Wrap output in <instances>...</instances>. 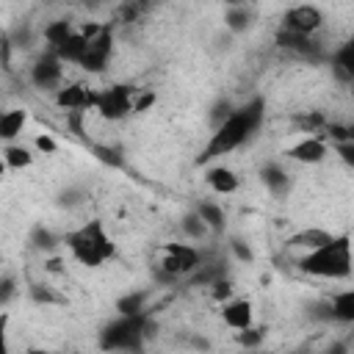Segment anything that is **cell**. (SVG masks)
<instances>
[{"instance_id":"2e32d148","label":"cell","mask_w":354,"mask_h":354,"mask_svg":"<svg viewBox=\"0 0 354 354\" xmlns=\"http://www.w3.org/2000/svg\"><path fill=\"white\" fill-rule=\"evenodd\" d=\"M260 177H263L266 188H268L274 196H282V194L290 191V177H288V171H285L279 163H266L263 171H260Z\"/></svg>"},{"instance_id":"6da1fadb","label":"cell","mask_w":354,"mask_h":354,"mask_svg":"<svg viewBox=\"0 0 354 354\" xmlns=\"http://www.w3.org/2000/svg\"><path fill=\"white\" fill-rule=\"evenodd\" d=\"M266 119V102L260 97H252L249 102H243L241 108H232L210 133L202 155H199V163H210L221 155H230L232 149H238L241 144H246L263 124Z\"/></svg>"},{"instance_id":"9c48e42d","label":"cell","mask_w":354,"mask_h":354,"mask_svg":"<svg viewBox=\"0 0 354 354\" xmlns=\"http://www.w3.org/2000/svg\"><path fill=\"white\" fill-rule=\"evenodd\" d=\"M30 83L41 91H55L64 83V61L47 50L41 58H36V64L30 66Z\"/></svg>"},{"instance_id":"ba28073f","label":"cell","mask_w":354,"mask_h":354,"mask_svg":"<svg viewBox=\"0 0 354 354\" xmlns=\"http://www.w3.org/2000/svg\"><path fill=\"white\" fill-rule=\"evenodd\" d=\"M111 50H113V36H111V28L102 25V30L91 39H86V53L80 58V69L86 72H102L108 66V58H111Z\"/></svg>"},{"instance_id":"8fae6325","label":"cell","mask_w":354,"mask_h":354,"mask_svg":"<svg viewBox=\"0 0 354 354\" xmlns=\"http://www.w3.org/2000/svg\"><path fill=\"white\" fill-rule=\"evenodd\" d=\"M221 321H224V326H230V329H246V326H252V321H254V310H252V301L249 299H227V301H221Z\"/></svg>"},{"instance_id":"603a6c76","label":"cell","mask_w":354,"mask_h":354,"mask_svg":"<svg viewBox=\"0 0 354 354\" xmlns=\"http://www.w3.org/2000/svg\"><path fill=\"white\" fill-rule=\"evenodd\" d=\"M335 72H337V77L340 80H351L354 77V50H351V44H343L337 53H335Z\"/></svg>"},{"instance_id":"7402d4cb","label":"cell","mask_w":354,"mask_h":354,"mask_svg":"<svg viewBox=\"0 0 354 354\" xmlns=\"http://www.w3.org/2000/svg\"><path fill=\"white\" fill-rule=\"evenodd\" d=\"M147 299H149V293H144V290H136V293H124L122 299H116V313H119V315L144 313V310H147Z\"/></svg>"},{"instance_id":"9a60e30c","label":"cell","mask_w":354,"mask_h":354,"mask_svg":"<svg viewBox=\"0 0 354 354\" xmlns=\"http://www.w3.org/2000/svg\"><path fill=\"white\" fill-rule=\"evenodd\" d=\"M25 122H28V113L22 108L0 111V141H14L22 133Z\"/></svg>"},{"instance_id":"f1b7e54d","label":"cell","mask_w":354,"mask_h":354,"mask_svg":"<svg viewBox=\"0 0 354 354\" xmlns=\"http://www.w3.org/2000/svg\"><path fill=\"white\" fill-rule=\"evenodd\" d=\"M94 155H97V160H102V163H108V166H122V163H124V158H122V149H119V147L97 144V147H94Z\"/></svg>"},{"instance_id":"d4e9b609","label":"cell","mask_w":354,"mask_h":354,"mask_svg":"<svg viewBox=\"0 0 354 354\" xmlns=\"http://www.w3.org/2000/svg\"><path fill=\"white\" fill-rule=\"evenodd\" d=\"M69 33H72V22L69 19H55V22H50L44 28V41L50 44V50H55Z\"/></svg>"},{"instance_id":"f546056e","label":"cell","mask_w":354,"mask_h":354,"mask_svg":"<svg viewBox=\"0 0 354 354\" xmlns=\"http://www.w3.org/2000/svg\"><path fill=\"white\" fill-rule=\"evenodd\" d=\"M17 296V277L14 274H0V307H6Z\"/></svg>"},{"instance_id":"30bf717a","label":"cell","mask_w":354,"mask_h":354,"mask_svg":"<svg viewBox=\"0 0 354 354\" xmlns=\"http://www.w3.org/2000/svg\"><path fill=\"white\" fill-rule=\"evenodd\" d=\"M97 100V88H88L83 83H61L55 88V105L61 111H91Z\"/></svg>"},{"instance_id":"1f68e13d","label":"cell","mask_w":354,"mask_h":354,"mask_svg":"<svg viewBox=\"0 0 354 354\" xmlns=\"http://www.w3.org/2000/svg\"><path fill=\"white\" fill-rule=\"evenodd\" d=\"M155 91H136L133 94V113H144L149 105H155Z\"/></svg>"},{"instance_id":"4dcf8cb0","label":"cell","mask_w":354,"mask_h":354,"mask_svg":"<svg viewBox=\"0 0 354 354\" xmlns=\"http://www.w3.org/2000/svg\"><path fill=\"white\" fill-rule=\"evenodd\" d=\"M210 296H213V301H227V299L232 296V282L216 277V279L210 282Z\"/></svg>"},{"instance_id":"8d00e7d4","label":"cell","mask_w":354,"mask_h":354,"mask_svg":"<svg viewBox=\"0 0 354 354\" xmlns=\"http://www.w3.org/2000/svg\"><path fill=\"white\" fill-rule=\"evenodd\" d=\"M0 66L3 69H11V41L6 36L0 39Z\"/></svg>"},{"instance_id":"cb8c5ba5","label":"cell","mask_w":354,"mask_h":354,"mask_svg":"<svg viewBox=\"0 0 354 354\" xmlns=\"http://www.w3.org/2000/svg\"><path fill=\"white\" fill-rule=\"evenodd\" d=\"M313 36H301V33H293V30H285V28H279L277 30V44L279 47H285V50H296V53H307L310 50V41Z\"/></svg>"},{"instance_id":"74e56055","label":"cell","mask_w":354,"mask_h":354,"mask_svg":"<svg viewBox=\"0 0 354 354\" xmlns=\"http://www.w3.org/2000/svg\"><path fill=\"white\" fill-rule=\"evenodd\" d=\"M6 332H8V313H0V354H6Z\"/></svg>"},{"instance_id":"836d02e7","label":"cell","mask_w":354,"mask_h":354,"mask_svg":"<svg viewBox=\"0 0 354 354\" xmlns=\"http://www.w3.org/2000/svg\"><path fill=\"white\" fill-rule=\"evenodd\" d=\"M33 243H36V246H41V249H50V246L55 243V235H53L50 230L36 227V230H33Z\"/></svg>"},{"instance_id":"d6986e66","label":"cell","mask_w":354,"mask_h":354,"mask_svg":"<svg viewBox=\"0 0 354 354\" xmlns=\"http://www.w3.org/2000/svg\"><path fill=\"white\" fill-rule=\"evenodd\" d=\"M224 25H227V30H232V33L249 30V28H252L249 3H246V6H227V11H224Z\"/></svg>"},{"instance_id":"52a82bcc","label":"cell","mask_w":354,"mask_h":354,"mask_svg":"<svg viewBox=\"0 0 354 354\" xmlns=\"http://www.w3.org/2000/svg\"><path fill=\"white\" fill-rule=\"evenodd\" d=\"M285 30H293V33H301V36H313L324 28V11L313 3H299V6H290L285 14H282V25Z\"/></svg>"},{"instance_id":"d590c367","label":"cell","mask_w":354,"mask_h":354,"mask_svg":"<svg viewBox=\"0 0 354 354\" xmlns=\"http://www.w3.org/2000/svg\"><path fill=\"white\" fill-rule=\"evenodd\" d=\"M30 296H33L36 301H44V304H47V301H61L58 296H53V293H50L47 288H41V285H33V288H30Z\"/></svg>"},{"instance_id":"f35d334b","label":"cell","mask_w":354,"mask_h":354,"mask_svg":"<svg viewBox=\"0 0 354 354\" xmlns=\"http://www.w3.org/2000/svg\"><path fill=\"white\" fill-rule=\"evenodd\" d=\"M221 3H224V6H246L249 0H221Z\"/></svg>"},{"instance_id":"4316f807","label":"cell","mask_w":354,"mask_h":354,"mask_svg":"<svg viewBox=\"0 0 354 354\" xmlns=\"http://www.w3.org/2000/svg\"><path fill=\"white\" fill-rule=\"evenodd\" d=\"M266 337V329L263 326H246V329H238V343L243 348H257Z\"/></svg>"},{"instance_id":"ac0fdd59","label":"cell","mask_w":354,"mask_h":354,"mask_svg":"<svg viewBox=\"0 0 354 354\" xmlns=\"http://www.w3.org/2000/svg\"><path fill=\"white\" fill-rule=\"evenodd\" d=\"M329 315L335 321H340V324H351L354 321V290L351 288H346V290H340V293H335L329 299Z\"/></svg>"},{"instance_id":"5bb4252c","label":"cell","mask_w":354,"mask_h":354,"mask_svg":"<svg viewBox=\"0 0 354 354\" xmlns=\"http://www.w3.org/2000/svg\"><path fill=\"white\" fill-rule=\"evenodd\" d=\"M53 53H55L64 64H80V58H83V53H86V36H83L80 30H72Z\"/></svg>"},{"instance_id":"7a4b0ae2","label":"cell","mask_w":354,"mask_h":354,"mask_svg":"<svg viewBox=\"0 0 354 354\" xmlns=\"http://www.w3.org/2000/svg\"><path fill=\"white\" fill-rule=\"evenodd\" d=\"M64 243L72 252V257L86 268H100L102 263H108L116 254V246H113V241L105 232V224L100 218H91V221L80 224L77 230L66 232Z\"/></svg>"},{"instance_id":"ffe728a7","label":"cell","mask_w":354,"mask_h":354,"mask_svg":"<svg viewBox=\"0 0 354 354\" xmlns=\"http://www.w3.org/2000/svg\"><path fill=\"white\" fill-rule=\"evenodd\" d=\"M33 152L28 149V147H22V144H8L6 149H3V160H6V166L8 169H28L30 163H33Z\"/></svg>"},{"instance_id":"7c38bea8","label":"cell","mask_w":354,"mask_h":354,"mask_svg":"<svg viewBox=\"0 0 354 354\" xmlns=\"http://www.w3.org/2000/svg\"><path fill=\"white\" fill-rule=\"evenodd\" d=\"M326 152H329V147H326L324 138L307 136V138L296 141V144L288 149V158L296 160V163H321V160L326 158Z\"/></svg>"},{"instance_id":"5b68a950","label":"cell","mask_w":354,"mask_h":354,"mask_svg":"<svg viewBox=\"0 0 354 354\" xmlns=\"http://www.w3.org/2000/svg\"><path fill=\"white\" fill-rule=\"evenodd\" d=\"M202 266V252L191 243H166L160 249V274L166 279H180Z\"/></svg>"},{"instance_id":"d6a6232c","label":"cell","mask_w":354,"mask_h":354,"mask_svg":"<svg viewBox=\"0 0 354 354\" xmlns=\"http://www.w3.org/2000/svg\"><path fill=\"white\" fill-rule=\"evenodd\" d=\"M33 147H36V152H41V155H55V152H58V141H55L50 133H41V136H36Z\"/></svg>"},{"instance_id":"277c9868","label":"cell","mask_w":354,"mask_h":354,"mask_svg":"<svg viewBox=\"0 0 354 354\" xmlns=\"http://www.w3.org/2000/svg\"><path fill=\"white\" fill-rule=\"evenodd\" d=\"M147 335H149L147 310L144 313H133V315H119L116 321H111L102 329L100 346L102 348H113V351H141Z\"/></svg>"},{"instance_id":"44dd1931","label":"cell","mask_w":354,"mask_h":354,"mask_svg":"<svg viewBox=\"0 0 354 354\" xmlns=\"http://www.w3.org/2000/svg\"><path fill=\"white\" fill-rule=\"evenodd\" d=\"M196 216L207 224L210 232L224 230V210H221L218 205H213V202H199V205H196Z\"/></svg>"},{"instance_id":"e575fe53","label":"cell","mask_w":354,"mask_h":354,"mask_svg":"<svg viewBox=\"0 0 354 354\" xmlns=\"http://www.w3.org/2000/svg\"><path fill=\"white\" fill-rule=\"evenodd\" d=\"M232 252H235V257H238V260H243V263H252V260H254L252 249H249L243 241H232Z\"/></svg>"},{"instance_id":"e0dca14e","label":"cell","mask_w":354,"mask_h":354,"mask_svg":"<svg viewBox=\"0 0 354 354\" xmlns=\"http://www.w3.org/2000/svg\"><path fill=\"white\" fill-rule=\"evenodd\" d=\"M326 241H332V232H326V230H321V227H307V230L293 232L285 243L293 246V249H315V246H321V243H326Z\"/></svg>"},{"instance_id":"ab89813d","label":"cell","mask_w":354,"mask_h":354,"mask_svg":"<svg viewBox=\"0 0 354 354\" xmlns=\"http://www.w3.org/2000/svg\"><path fill=\"white\" fill-rule=\"evenodd\" d=\"M6 171H8V166H6V160H3V155H0V180L6 177Z\"/></svg>"},{"instance_id":"83f0119b","label":"cell","mask_w":354,"mask_h":354,"mask_svg":"<svg viewBox=\"0 0 354 354\" xmlns=\"http://www.w3.org/2000/svg\"><path fill=\"white\" fill-rule=\"evenodd\" d=\"M296 124L301 127V133H318L326 127V116L324 113H301V116H296Z\"/></svg>"},{"instance_id":"484cf974","label":"cell","mask_w":354,"mask_h":354,"mask_svg":"<svg viewBox=\"0 0 354 354\" xmlns=\"http://www.w3.org/2000/svg\"><path fill=\"white\" fill-rule=\"evenodd\" d=\"M180 227H183V232H185L188 238H194V241H199V238H205V235L210 232V230H207V224L196 216V210H194V213H188V216H183Z\"/></svg>"},{"instance_id":"4fadbf2b","label":"cell","mask_w":354,"mask_h":354,"mask_svg":"<svg viewBox=\"0 0 354 354\" xmlns=\"http://www.w3.org/2000/svg\"><path fill=\"white\" fill-rule=\"evenodd\" d=\"M205 183L210 185V191H216V194H221V196L235 194L238 185H241L238 174H235L232 169H227V166H210V169L205 171Z\"/></svg>"},{"instance_id":"3957f363","label":"cell","mask_w":354,"mask_h":354,"mask_svg":"<svg viewBox=\"0 0 354 354\" xmlns=\"http://www.w3.org/2000/svg\"><path fill=\"white\" fill-rule=\"evenodd\" d=\"M299 268L310 277L324 279H343L351 274V238L348 235H332V241L307 249V254L299 260Z\"/></svg>"},{"instance_id":"8992f818","label":"cell","mask_w":354,"mask_h":354,"mask_svg":"<svg viewBox=\"0 0 354 354\" xmlns=\"http://www.w3.org/2000/svg\"><path fill=\"white\" fill-rule=\"evenodd\" d=\"M133 94H136L133 86L113 83V86L97 91V100H94V108L91 111H97L102 119L119 122V119H124V116L133 113Z\"/></svg>"}]
</instances>
